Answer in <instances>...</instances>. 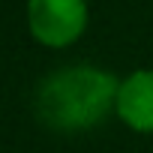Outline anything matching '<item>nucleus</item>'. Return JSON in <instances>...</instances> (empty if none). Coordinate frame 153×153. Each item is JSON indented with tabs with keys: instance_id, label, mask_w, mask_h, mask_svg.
Listing matches in <instances>:
<instances>
[{
	"instance_id": "obj_2",
	"label": "nucleus",
	"mask_w": 153,
	"mask_h": 153,
	"mask_svg": "<svg viewBox=\"0 0 153 153\" xmlns=\"http://www.w3.org/2000/svg\"><path fill=\"white\" fill-rule=\"evenodd\" d=\"M87 0H27V27L45 48H66L87 30Z\"/></svg>"
},
{
	"instance_id": "obj_3",
	"label": "nucleus",
	"mask_w": 153,
	"mask_h": 153,
	"mask_svg": "<svg viewBox=\"0 0 153 153\" xmlns=\"http://www.w3.org/2000/svg\"><path fill=\"white\" fill-rule=\"evenodd\" d=\"M114 114L141 135H153V69H138L120 78Z\"/></svg>"
},
{
	"instance_id": "obj_1",
	"label": "nucleus",
	"mask_w": 153,
	"mask_h": 153,
	"mask_svg": "<svg viewBox=\"0 0 153 153\" xmlns=\"http://www.w3.org/2000/svg\"><path fill=\"white\" fill-rule=\"evenodd\" d=\"M120 78L99 66H66L51 72L36 90V114L57 132H81L114 111Z\"/></svg>"
}]
</instances>
